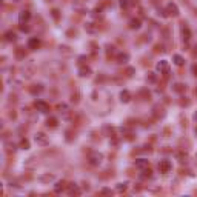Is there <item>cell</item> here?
Listing matches in <instances>:
<instances>
[{
    "mask_svg": "<svg viewBox=\"0 0 197 197\" xmlns=\"http://www.w3.org/2000/svg\"><path fill=\"white\" fill-rule=\"evenodd\" d=\"M102 160H103V154L102 153H91L90 157H88V162H90V165H92V166H99L100 163H102Z\"/></svg>",
    "mask_w": 197,
    "mask_h": 197,
    "instance_id": "obj_1",
    "label": "cell"
},
{
    "mask_svg": "<svg viewBox=\"0 0 197 197\" xmlns=\"http://www.w3.org/2000/svg\"><path fill=\"white\" fill-rule=\"evenodd\" d=\"M34 140H36L37 145H42V146H45V145L49 143L48 136H46V134H43V132H37L36 136H34Z\"/></svg>",
    "mask_w": 197,
    "mask_h": 197,
    "instance_id": "obj_2",
    "label": "cell"
},
{
    "mask_svg": "<svg viewBox=\"0 0 197 197\" xmlns=\"http://www.w3.org/2000/svg\"><path fill=\"white\" fill-rule=\"evenodd\" d=\"M166 13H168V16H173V17H177V16H179V6H177V5H176V3H173V2H171V3H168V5H166Z\"/></svg>",
    "mask_w": 197,
    "mask_h": 197,
    "instance_id": "obj_3",
    "label": "cell"
},
{
    "mask_svg": "<svg viewBox=\"0 0 197 197\" xmlns=\"http://www.w3.org/2000/svg\"><path fill=\"white\" fill-rule=\"evenodd\" d=\"M40 45H42V42H40V39H37V37H31V39L28 40V49H31V51L39 49Z\"/></svg>",
    "mask_w": 197,
    "mask_h": 197,
    "instance_id": "obj_4",
    "label": "cell"
},
{
    "mask_svg": "<svg viewBox=\"0 0 197 197\" xmlns=\"http://www.w3.org/2000/svg\"><path fill=\"white\" fill-rule=\"evenodd\" d=\"M171 168H173V163L169 160H160L159 162V171L163 173V174H165V173H169Z\"/></svg>",
    "mask_w": 197,
    "mask_h": 197,
    "instance_id": "obj_5",
    "label": "cell"
},
{
    "mask_svg": "<svg viewBox=\"0 0 197 197\" xmlns=\"http://www.w3.org/2000/svg\"><path fill=\"white\" fill-rule=\"evenodd\" d=\"M156 68H157V71L160 72V74H168V71H169V63H168V60H160Z\"/></svg>",
    "mask_w": 197,
    "mask_h": 197,
    "instance_id": "obj_6",
    "label": "cell"
},
{
    "mask_svg": "<svg viewBox=\"0 0 197 197\" xmlns=\"http://www.w3.org/2000/svg\"><path fill=\"white\" fill-rule=\"evenodd\" d=\"M29 18H31V13H29L28 9H23V11H20V14H18V23H20V25L26 23Z\"/></svg>",
    "mask_w": 197,
    "mask_h": 197,
    "instance_id": "obj_7",
    "label": "cell"
},
{
    "mask_svg": "<svg viewBox=\"0 0 197 197\" xmlns=\"http://www.w3.org/2000/svg\"><path fill=\"white\" fill-rule=\"evenodd\" d=\"M34 106H36V109H37V111H40V112H43V114L49 111V105H48L46 102H43V100H37V102H36V105H34Z\"/></svg>",
    "mask_w": 197,
    "mask_h": 197,
    "instance_id": "obj_8",
    "label": "cell"
},
{
    "mask_svg": "<svg viewBox=\"0 0 197 197\" xmlns=\"http://www.w3.org/2000/svg\"><path fill=\"white\" fill-rule=\"evenodd\" d=\"M91 74H92V71H91L90 66H85V65H83V66L79 68V75L83 77V79H85V77H90Z\"/></svg>",
    "mask_w": 197,
    "mask_h": 197,
    "instance_id": "obj_9",
    "label": "cell"
},
{
    "mask_svg": "<svg viewBox=\"0 0 197 197\" xmlns=\"http://www.w3.org/2000/svg\"><path fill=\"white\" fill-rule=\"evenodd\" d=\"M148 165H149V162L146 160V159H137L136 160V168H139V169H146L148 168Z\"/></svg>",
    "mask_w": 197,
    "mask_h": 197,
    "instance_id": "obj_10",
    "label": "cell"
},
{
    "mask_svg": "<svg viewBox=\"0 0 197 197\" xmlns=\"http://www.w3.org/2000/svg\"><path fill=\"white\" fill-rule=\"evenodd\" d=\"M182 37H183V40H185V42H188V40L191 39V29H189L186 25H183V26H182Z\"/></svg>",
    "mask_w": 197,
    "mask_h": 197,
    "instance_id": "obj_11",
    "label": "cell"
},
{
    "mask_svg": "<svg viewBox=\"0 0 197 197\" xmlns=\"http://www.w3.org/2000/svg\"><path fill=\"white\" fill-rule=\"evenodd\" d=\"M129 100H131V92L128 90H123L120 92V102H122V103H128Z\"/></svg>",
    "mask_w": 197,
    "mask_h": 197,
    "instance_id": "obj_12",
    "label": "cell"
},
{
    "mask_svg": "<svg viewBox=\"0 0 197 197\" xmlns=\"http://www.w3.org/2000/svg\"><path fill=\"white\" fill-rule=\"evenodd\" d=\"M68 193H70V194H75V196H79V194H80V189H79V186H77V185H75V183H70V185H68Z\"/></svg>",
    "mask_w": 197,
    "mask_h": 197,
    "instance_id": "obj_13",
    "label": "cell"
},
{
    "mask_svg": "<svg viewBox=\"0 0 197 197\" xmlns=\"http://www.w3.org/2000/svg\"><path fill=\"white\" fill-rule=\"evenodd\" d=\"M140 25H142L140 18H132V20H129V29H139Z\"/></svg>",
    "mask_w": 197,
    "mask_h": 197,
    "instance_id": "obj_14",
    "label": "cell"
},
{
    "mask_svg": "<svg viewBox=\"0 0 197 197\" xmlns=\"http://www.w3.org/2000/svg\"><path fill=\"white\" fill-rule=\"evenodd\" d=\"M173 62H174V65H177V66H182L183 63H185V59L179 55V54H174L173 55Z\"/></svg>",
    "mask_w": 197,
    "mask_h": 197,
    "instance_id": "obj_15",
    "label": "cell"
},
{
    "mask_svg": "<svg viewBox=\"0 0 197 197\" xmlns=\"http://www.w3.org/2000/svg\"><path fill=\"white\" fill-rule=\"evenodd\" d=\"M128 60H129V55L126 53H120L117 55V62H119V63H126Z\"/></svg>",
    "mask_w": 197,
    "mask_h": 197,
    "instance_id": "obj_16",
    "label": "cell"
},
{
    "mask_svg": "<svg viewBox=\"0 0 197 197\" xmlns=\"http://www.w3.org/2000/svg\"><path fill=\"white\" fill-rule=\"evenodd\" d=\"M116 189H117L119 193H125L126 189H128V182H122V183H117Z\"/></svg>",
    "mask_w": 197,
    "mask_h": 197,
    "instance_id": "obj_17",
    "label": "cell"
},
{
    "mask_svg": "<svg viewBox=\"0 0 197 197\" xmlns=\"http://www.w3.org/2000/svg\"><path fill=\"white\" fill-rule=\"evenodd\" d=\"M16 34L13 33V31H8V33H5V40L6 42H16Z\"/></svg>",
    "mask_w": 197,
    "mask_h": 197,
    "instance_id": "obj_18",
    "label": "cell"
},
{
    "mask_svg": "<svg viewBox=\"0 0 197 197\" xmlns=\"http://www.w3.org/2000/svg\"><path fill=\"white\" fill-rule=\"evenodd\" d=\"M65 189V182L62 180V182H57L55 183V186H54V191L55 193H60V191H63Z\"/></svg>",
    "mask_w": 197,
    "mask_h": 197,
    "instance_id": "obj_19",
    "label": "cell"
},
{
    "mask_svg": "<svg viewBox=\"0 0 197 197\" xmlns=\"http://www.w3.org/2000/svg\"><path fill=\"white\" fill-rule=\"evenodd\" d=\"M46 125H48V128H57V119L55 117H49L46 120Z\"/></svg>",
    "mask_w": 197,
    "mask_h": 197,
    "instance_id": "obj_20",
    "label": "cell"
},
{
    "mask_svg": "<svg viewBox=\"0 0 197 197\" xmlns=\"http://www.w3.org/2000/svg\"><path fill=\"white\" fill-rule=\"evenodd\" d=\"M173 90H174V91H177V92H183V91L186 90V86H185L183 83H176V85L173 86Z\"/></svg>",
    "mask_w": 197,
    "mask_h": 197,
    "instance_id": "obj_21",
    "label": "cell"
},
{
    "mask_svg": "<svg viewBox=\"0 0 197 197\" xmlns=\"http://www.w3.org/2000/svg\"><path fill=\"white\" fill-rule=\"evenodd\" d=\"M146 80H148V82H151V83H154V82L157 80V77H156V74H154V72H148Z\"/></svg>",
    "mask_w": 197,
    "mask_h": 197,
    "instance_id": "obj_22",
    "label": "cell"
},
{
    "mask_svg": "<svg viewBox=\"0 0 197 197\" xmlns=\"http://www.w3.org/2000/svg\"><path fill=\"white\" fill-rule=\"evenodd\" d=\"M20 148H22V149H29V142H28L26 139H23V140L20 142Z\"/></svg>",
    "mask_w": 197,
    "mask_h": 197,
    "instance_id": "obj_23",
    "label": "cell"
},
{
    "mask_svg": "<svg viewBox=\"0 0 197 197\" xmlns=\"http://www.w3.org/2000/svg\"><path fill=\"white\" fill-rule=\"evenodd\" d=\"M120 6L125 8V9H128V8L131 6V2H129V0H120Z\"/></svg>",
    "mask_w": 197,
    "mask_h": 197,
    "instance_id": "obj_24",
    "label": "cell"
},
{
    "mask_svg": "<svg viewBox=\"0 0 197 197\" xmlns=\"http://www.w3.org/2000/svg\"><path fill=\"white\" fill-rule=\"evenodd\" d=\"M40 180H42V182H49V180H54V176H51V174H49V176H43Z\"/></svg>",
    "mask_w": 197,
    "mask_h": 197,
    "instance_id": "obj_25",
    "label": "cell"
},
{
    "mask_svg": "<svg viewBox=\"0 0 197 197\" xmlns=\"http://www.w3.org/2000/svg\"><path fill=\"white\" fill-rule=\"evenodd\" d=\"M102 194H105V196H111L112 191H111L109 188H103V189H102Z\"/></svg>",
    "mask_w": 197,
    "mask_h": 197,
    "instance_id": "obj_26",
    "label": "cell"
},
{
    "mask_svg": "<svg viewBox=\"0 0 197 197\" xmlns=\"http://www.w3.org/2000/svg\"><path fill=\"white\" fill-rule=\"evenodd\" d=\"M191 71H193V74L197 77V63H194V65L191 66Z\"/></svg>",
    "mask_w": 197,
    "mask_h": 197,
    "instance_id": "obj_27",
    "label": "cell"
},
{
    "mask_svg": "<svg viewBox=\"0 0 197 197\" xmlns=\"http://www.w3.org/2000/svg\"><path fill=\"white\" fill-rule=\"evenodd\" d=\"M53 17L55 18V20L59 18V11H57V9H53Z\"/></svg>",
    "mask_w": 197,
    "mask_h": 197,
    "instance_id": "obj_28",
    "label": "cell"
},
{
    "mask_svg": "<svg viewBox=\"0 0 197 197\" xmlns=\"http://www.w3.org/2000/svg\"><path fill=\"white\" fill-rule=\"evenodd\" d=\"M20 29H22V31H28L29 28H28V26H25V23H23V25H20Z\"/></svg>",
    "mask_w": 197,
    "mask_h": 197,
    "instance_id": "obj_29",
    "label": "cell"
},
{
    "mask_svg": "<svg viewBox=\"0 0 197 197\" xmlns=\"http://www.w3.org/2000/svg\"><path fill=\"white\" fill-rule=\"evenodd\" d=\"M193 120H194V122H196V123H197V111H196V112H194V114H193Z\"/></svg>",
    "mask_w": 197,
    "mask_h": 197,
    "instance_id": "obj_30",
    "label": "cell"
},
{
    "mask_svg": "<svg viewBox=\"0 0 197 197\" xmlns=\"http://www.w3.org/2000/svg\"><path fill=\"white\" fill-rule=\"evenodd\" d=\"M196 134H197V128H196Z\"/></svg>",
    "mask_w": 197,
    "mask_h": 197,
    "instance_id": "obj_31",
    "label": "cell"
},
{
    "mask_svg": "<svg viewBox=\"0 0 197 197\" xmlns=\"http://www.w3.org/2000/svg\"><path fill=\"white\" fill-rule=\"evenodd\" d=\"M196 92H197V88H196Z\"/></svg>",
    "mask_w": 197,
    "mask_h": 197,
    "instance_id": "obj_32",
    "label": "cell"
},
{
    "mask_svg": "<svg viewBox=\"0 0 197 197\" xmlns=\"http://www.w3.org/2000/svg\"><path fill=\"white\" fill-rule=\"evenodd\" d=\"M196 157H197V154H196Z\"/></svg>",
    "mask_w": 197,
    "mask_h": 197,
    "instance_id": "obj_33",
    "label": "cell"
}]
</instances>
